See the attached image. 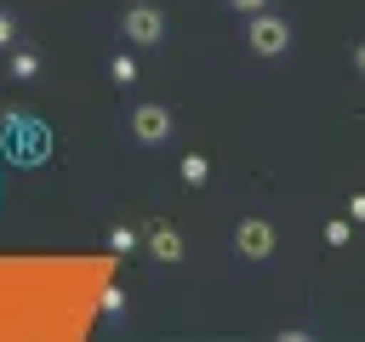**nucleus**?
<instances>
[{
	"instance_id": "nucleus-2",
	"label": "nucleus",
	"mask_w": 365,
	"mask_h": 342,
	"mask_svg": "<svg viewBox=\"0 0 365 342\" xmlns=\"http://www.w3.org/2000/svg\"><path fill=\"white\" fill-rule=\"evenodd\" d=\"M120 28H125V40H137V46H160V40H165V11L148 6V0H137V6H125Z\"/></svg>"
},
{
	"instance_id": "nucleus-9",
	"label": "nucleus",
	"mask_w": 365,
	"mask_h": 342,
	"mask_svg": "<svg viewBox=\"0 0 365 342\" xmlns=\"http://www.w3.org/2000/svg\"><path fill=\"white\" fill-rule=\"evenodd\" d=\"M108 245H114V251H131V245H137V234H131L125 222H114V228H108Z\"/></svg>"
},
{
	"instance_id": "nucleus-3",
	"label": "nucleus",
	"mask_w": 365,
	"mask_h": 342,
	"mask_svg": "<svg viewBox=\"0 0 365 342\" xmlns=\"http://www.w3.org/2000/svg\"><path fill=\"white\" fill-rule=\"evenodd\" d=\"M234 245H240V256L262 262V256H274V228H268L262 217H245V222L234 228Z\"/></svg>"
},
{
	"instance_id": "nucleus-15",
	"label": "nucleus",
	"mask_w": 365,
	"mask_h": 342,
	"mask_svg": "<svg viewBox=\"0 0 365 342\" xmlns=\"http://www.w3.org/2000/svg\"><path fill=\"white\" fill-rule=\"evenodd\" d=\"M234 6H240V11H262V0H234Z\"/></svg>"
},
{
	"instance_id": "nucleus-4",
	"label": "nucleus",
	"mask_w": 365,
	"mask_h": 342,
	"mask_svg": "<svg viewBox=\"0 0 365 342\" xmlns=\"http://www.w3.org/2000/svg\"><path fill=\"white\" fill-rule=\"evenodd\" d=\"M131 131H137V142H165L171 137V114L160 103H137L131 108Z\"/></svg>"
},
{
	"instance_id": "nucleus-10",
	"label": "nucleus",
	"mask_w": 365,
	"mask_h": 342,
	"mask_svg": "<svg viewBox=\"0 0 365 342\" xmlns=\"http://www.w3.org/2000/svg\"><path fill=\"white\" fill-rule=\"evenodd\" d=\"M120 308H125V291L108 285V291H103V314H120Z\"/></svg>"
},
{
	"instance_id": "nucleus-12",
	"label": "nucleus",
	"mask_w": 365,
	"mask_h": 342,
	"mask_svg": "<svg viewBox=\"0 0 365 342\" xmlns=\"http://www.w3.org/2000/svg\"><path fill=\"white\" fill-rule=\"evenodd\" d=\"M325 239L331 245H348V222H325Z\"/></svg>"
},
{
	"instance_id": "nucleus-14",
	"label": "nucleus",
	"mask_w": 365,
	"mask_h": 342,
	"mask_svg": "<svg viewBox=\"0 0 365 342\" xmlns=\"http://www.w3.org/2000/svg\"><path fill=\"white\" fill-rule=\"evenodd\" d=\"M354 68H359V74H365V46H354Z\"/></svg>"
},
{
	"instance_id": "nucleus-7",
	"label": "nucleus",
	"mask_w": 365,
	"mask_h": 342,
	"mask_svg": "<svg viewBox=\"0 0 365 342\" xmlns=\"http://www.w3.org/2000/svg\"><path fill=\"white\" fill-rule=\"evenodd\" d=\"M205 177H211V165H205V154H182V182H194V188H200Z\"/></svg>"
},
{
	"instance_id": "nucleus-5",
	"label": "nucleus",
	"mask_w": 365,
	"mask_h": 342,
	"mask_svg": "<svg viewBox=\"0 0 365 342\" xmlns=\"http://www.w3.org/2000/svg\"><path fill=\"white\" fill-rule=\"evenodd\" d=\"M148 251H154V262H182V234L171 222H154L148 228Z\"/></svg>"
},
{
	"instance_id": "nucleus-1",
	"label": "nucleus",
	"mask_w": 365,
	"mask_h": 342,
	"mask_svg": "<svg viewBox=\"0 0 365 342\" xmlns=\"http://www.w3.org/2000/svg\"><path fill=\"white\" fill-rule=\"evenodd\" d=\"M245 40H251V51H257V57H285V51H291V23H285V17H274V11H251Z\"/></svg>"
},
{
	"instance_id": "nucleus-13",
	"label": "nucleus",
	"mask_w": 365,
	"mask_h": 342,
	"mask_svg": "<svg viewBox=\"0 0 365 342\" xmlns=\"http://www.w3.org/2000/svg\"><path fill=\"white\" fill-rule=\"evenodd\" d=\"M348 217H354V222H365V194H354V200H348Z\"/></svg>"
},
{
	"instance_id": "nucleus-6",
	"label": "nucleus",
	"mask_w": 365,
	"mask_h": 342,
	"mask_svg": "<svg viewBox=\"0 0 365 342\" xmlns=\"http://www.w3.org/2000/svg\"><path fill=\"white\" fill-rule=\"evenodd\" d=\"M11 74H17V80H34V74H40V57H34L29 46H23V51H11Z\"/></svg>"
},
{
	"instance_id": "nucleus-11",
	"label": "nucleus",
	"mask_w": 365,
	"mask_h": 342,
	"mask_svg": "<svg viewBox=\"0 0 365 342\" xmlns=\"http://www.w3.org/2000/svg\"><path fill=\"white\" fill-rule=\"evenodd\" d=\"M11 40H17V17H11V11H0V46H11Z\"/></svg>"
},
{
	"instance_id": "nucleus-8",
	"label": "nucleus",
	"mask_w": 365,
	"mask_h": 342,
	"mask_svg": "<svg viewBox=\"0 0 365 342\" xmlns=\"http://www.w3.org/2000/svg\"><path fill=\"white\" fill-rule=\"evenodd\" d=\"M108 74H114V86H131V80H137V63H131V57H114Z\"/></svg>"
}]
</instances>
